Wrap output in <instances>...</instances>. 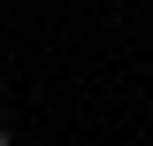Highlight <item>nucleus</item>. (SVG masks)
<instances>
[{
	"mask_svg": "<svg viewBox=\"0 0 153 146\" xmlns=\"http://www.w3.org/2000/svg\"><path fill=\"white\" fill-rule=\"evenodd\" d=\"M0 146H16V131H0Z\"/></svg>",
	"mask_w": 153,
	"mask_h": 146,
	"instance_id": "nucleus-1",
	"label": "nucleus"
}]
</instances>
